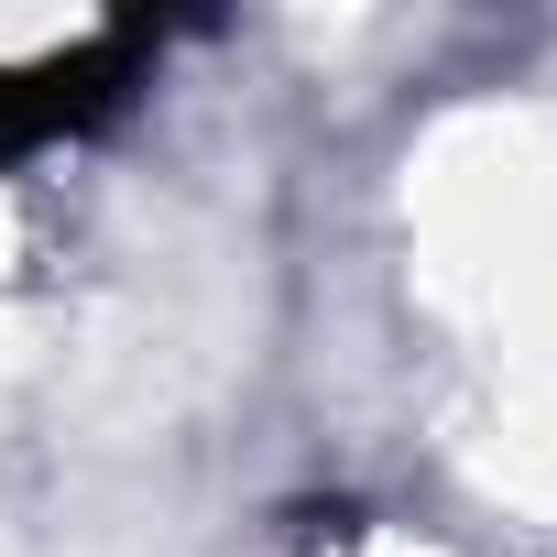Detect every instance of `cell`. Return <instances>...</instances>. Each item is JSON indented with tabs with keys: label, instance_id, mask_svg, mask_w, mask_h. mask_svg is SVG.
<instances>
[{
	"label": "cell",
	"instance_id": "1",
	"mask_svg": "<svg viewBox=\"0 0 557 557\" xmlns=\"http://www.w3.org/2000/svg\"><path fill=\"white\" fill-rule=\"evenodd\" d=\"M143 55H153L143 23H99V34L34 55V66H0V164H12V153H45V143H66V132H88V121H110V110L132 99Z\"/></svg>",
	"mask_w": 557,
	"mask_h": 557
}]
</instances>
